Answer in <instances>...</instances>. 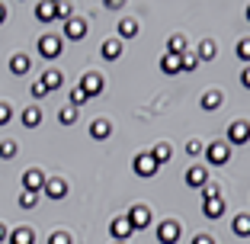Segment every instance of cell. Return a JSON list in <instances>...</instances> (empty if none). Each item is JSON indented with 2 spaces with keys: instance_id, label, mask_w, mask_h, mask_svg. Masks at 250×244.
<instances>
[{
  "instance_id": "cell-1",
  "label": "cell",
  "mask_w": 250,
  "mask_h": 244,
  "mask_svg": "<svg viewBox=\"0 0 250 244\" xmlns=\"http://www.w3.org/2000/svg\"><path fill=\"white\" fill-rule=\"evenodd\" d=\"M64 52V39L61 36H55V32H45L42 39H39V55H42V58H58V55Z\"/></svg>"
},
{
  "instance_id": "cell-2",
  "label": "cell",
  "mask_w": 250,
  "mask_h": 244,
  "mask_svg": "<svg viewBox=\"0 0 250 244\" xmlns=\"http://www.w3.org/2000/svg\"><path fill=\"white\" fill-rule=\"evenodd\" d=\"M157 167H161V164L154 161L151 151H141V155H135V161H132V170L138 174V177H154Z\"/></svg>"
},
{
  "instance_id": "cell-3",
  "label": "cell",
  "mask_w": 250,
  "mask_h": 244,
  "mask_svg": "<svg viewBox=\"0 0 250 244\" xmlns=\"http://www.w3.org/2000/svg\"><path fill=\"white\" fill-rule=\"evenodd\" d=\"M228 157H231L228 141H212V145H206V161H208V164L221 167V164H228Z\"/></svg>"
},
{
  "instance_id": "cell-4",
  "label": "cell",
  "mask_w": 250,
  "mask_h": 244,
  "mask_svg": "<svg viewBox=\"0 0 250 244\" xmlns=\"http://www.w3.org/2000/svg\"><path fill=\"white\" fill-rule=\"evenodd\" d=\"M125 219H128L132 231H145L147 225H151V209L147 206H132L128 212H125Z\"/></svg>"
},
{
  "instance_id": "cell-5",
  "label": "cell",
  "mask_w": 250,
  "mask_h": 244,
  "mask_svg": "<svg viewBox=\"0 0 250 244\" xmlns=\"http://www.w3.org/2000/svg\"><path fill=\"white\" fill-rule=\"evenodd\" d=\"M77 87H81L87 96H100L106 84H103V74H96V71H87V74L81 77V84H77Z\"/></svg>"
},
{
  "instance_id": "cell-6",
  "label": "cell",
  "mask_w": 250,
  "mask_h": 244,
  "mask_svg": "<svg viewBox=\"0 0 250 244\" xmlns=\"http://www.w3.org/2000/svg\"><path fill=\"white\" fill-rule=\"evenodd\" d=\"M250 141V126L244 119H234L228 126V145H247Z\"/></svg>"
},
{
  "instance_id": "cell-7",
  "label": "cell",
  "mask_w": 250,
  "mask_h": 244,
  "mask_svg": "<svg viewBox=\"0 0 250 244\" xmlns=\"http://www.w3.org/2000/svg\"><path fill=\"white\" fill-rule=\"evenodd\" d=\"M42 193L48 196V200H64L67 196V180L64 177H52V180H45V186H42Z\"/></svg>"
},
{
  "instance_id": "cell-8",
  "label": "cell",
  "mask_w": 250,
  "mask_h": 244,
  "mask_svg": "<svg viewBox=\"0 0 250 244\" xmlns=\"http://www.w3.org/2000/svg\"><path fill=\"white\" fill-rule=\"evenodd\" d=\"M42 186H45V174L39 167H29L22 174V190L26 193H42Z\"/></svg>"
},
{
  "instance_id": "cell-9",
  "label": "cell",
  "mask_w": 250,
  "mask_h": 244,
  "mask_svg": "<svg viewBox=\"0 0 250 244\" xmlns=\"http://www.w3.org/2000/svg\"><path fill=\"white\" fill-rule=\"evenodd\" d=\"M109 235L116 238V244H125V238H132L135 231H132V225H128V219L119 215V219H112V222H109Z\"/></svg>"
},
{
  "instance_id": "cell-10",
  "label": "cell",
  "mask_w": 250,
  "mask_h": 244,
  "mask_svg": "<svg viewBox=\"0 0 250 244\" xmlns=\"http://www.w3.org/2000/svg\"><path fill=\"white\" fill-rule=\"evenodd\" d=\"M83 36H87V20H81V16H71V20L64 22V39H71V42H81Z\"/></svg>"
},
{
  "instance_id": "cell-11",
  "label": "cell",
  "mask_w": 250,
  "mask_h": 244,
  "mask_svg": "<svg viewBox=\"0 0 250 244\" xmlns=\"http://www.w3.org/2000/svg\"><path fill=\"white\" fill-rule=\"evenodd\" d=\"M180 235H183V231H180L177 222H161V225H157V241H161V244H177Z\"/></svg>"
},
{
  "instance_id": "cell-12",
  "label": "cell",
  "mask_w": 250,
  "mask_h": 244,
  "mask_svg": "<svg viewBox=\"0 0 250 244\" xmlns=\"http://www.w3.org/2000/svg\"><path fill=\"white\" fill-rule=\"evenodd\" d=\"M186 177V186H192V190H202V186L208 183V174H206V167H202V164H196V167H189L183 174Z\"/></svg>"
},
{
  "instance_id": "cell-13",
  "label": "cell",
  "mask_w": 250,
  "mask_h": 244,
  "mask_svg": "<svg viewBox=\"0 0 250 244\" xmlns=\"http://www.w3.org/2000/svg\"><path fill=\"white\" fill-rule=\"evenodd\" d=\"M161 71L164 74H180L183 71V55H173V52L161 55Z\"/></svg>"
},
{
  "instance_id": "cell-14",
  "label": "cell",
  "mask_w": 250,
  "mask_h": 244,
  "mask_svg": "<svg viewBox=\"0 0 250 244\" xmlns=\"http://www.w3.org/2000/svg\"><path fill=\"white\" fill-rule=\"evenodd\" d=\"M109 135H112V122H109V119H93V122H90V138L106 141Z\"/></svg>"
},
{
  "instance_id": "cell-15",
  "label": "cell",
  "mask_w": 250,
  "mask_h": 244,
  "mask_svg": "<svg viewBox=\"0 0 250 244\" xmlns=\"http://www.w3.org/2000/svg\"><path fill=\"white\" fill-rule=\"evenodd\" d=\"M36 20H39V22H52V20H58V3H52V0L36 3Z\"/></svg>"
},
{
  "instance_id": "cell-16",
  "label": "cell",
  "mask_w": 250,
  "mask_h": 244,
  "mask_svg": "<svg viewBox=\"0 0 250 244\" xmlns=\"http://www.w3.org/2000/svg\"><path fill=\"white\" fill-rule=\"evenodd\" d=\"M100 55H103V61H119L122 58V42H119V39H106Z\"/></svg>"
},
{
  "instance_id": "cell-17",
  "label": "cell",
  "mask_w": 250,
  "mask_h": 244,
  "mask_svg": "<svg viewBox=\"0 0 250 244\" xmlns=\"http://www.w3.org/2000/svg\"><path fill=\"white\" fill-rule=\"evenodd\" d=\"M10 244H36V231L32 228H26V225H20V228H13L10 231V238H7Z\"/></svg>"
},
{
  "instance_id": "cell-18",
  "label": "cell",
  "mask_w": 250,
  "mask_h": 244,
  "mask_svg": "<svg viewBox=\"0 0 250 244\" xmlns=\"http://www.w3.org/2000/svg\"><path fill=\"white\" fill-rule=\"evenodd\" d=\"M202 215H206V219H221V215H225V200H202Z\"/></svg>"
},
{
  "instance_id": "cell-19",
  "label": "cell",
  "mask_w": 250,
  "mask_h": 244,
  "mask_svg": "<svg viewBox=\"0 0 250 244\" xmlns=\"http://www.w3.org/2000/svg\"><path fill=\"white\" fill-rule=\"evenodd\" d=\"M231 228H234L237 238H250V215L247 212H237L234 219H231Z\"/></svg>"
},
{
  "instance_id": "cell-20",
  "label": "cell",
  "mask_w": 250,
  "mask_h": 244,
  "mask_svg": "<svg viewBox=\"0 0 250 244\" xmlns=\"http://www.w3.org/2000/svg\"><path fill=\"white\" fill-rule=\"evenodd\" d=\"M29 67H32V58H29V55H13V58H10V71H13V74H29Z\"/></svg>"
},
{
  "instance_id": "cell-21",
  "label": "cell",
  "mask_w": 250,
  "mask_h": 244,
  "mask_svg": "<svg viewBox=\"0 0 250 244\" xmlns=\"http://www.w3.org/2000/svg\"><path fill=\"white\" fill-rule=\"evenodd\" d=\"M39 84H42V87L52 93V90H58L61 84H64V74H61V71H45V74L39 77Z\"/></svg>"
},
{
  "instance_id": "cell-22",
  "label": "cell",
  "mask_w": 250,
  "mask_h": 244,
  "mask_svg": "<svg viewBox=\"0 0 250 244\" xmlns=\"http://www.w3.org/2000/svg\"><path fill=\"white\" fill-rule=\"evenodd\" d=\"M221 100H225V96H221V90H206V93H202V110H206V112L221 110Z\"/></svg>"
},
{
  "instance_id": "cell-23",
  "label": "cell",
  "mask_w": 250,
  "mask_h": 244,
  "mask_svg": "<svg viewBox=\"0 0 250 244\" xmlns=\"http://www.w3.org/2000/svg\"><path fill=\"white\" fill-rule=\"evenodd\" d=\"M20 119H22V126H26V129H36L39 122H42V106H26Z\"/></svg>"
},
{
  "instance_id": "cell-24",
  "label": "cell",
  "mask_w": 250,
  "mask_h": 244,
  "mask_svg": "<svg viewBox=\"0 0 250 244\" xmlns=\"http://www.w3.org/2000/svg\"><path fill=\"white\" fill-rule=\"evenodd\" d=\"M199 61H212L215 55H218V45L212 42V39H202V42H199Z\"/></svg>"
},
{
  "instance_id": "cell-25",
  "label": "cell",
  "mask_w": 250,
  "mask_h": 244,
  "mask_svg": "<svg viewBox=\"0 0 250 244\" xmlns=\"http://www.w3.org/2000/svg\"><path fill=\"white\" fill-rule=\"evenodd\" d=\"M138 36V20H122L119 22V42L122 39H135Z\"/></svg>"
},
{
  "instance_id": "cell-26",
  "label": "cell",
  "mask_w": 250,
  "mask_h": 244,
  "mask_svg": "<svg viewBox=\"0 0 250 244\" xmlns=\"http://www.w3.org/2000/svg\"><path fill=\"white\" fill-rule=\"evenodd\" d=\"M77 116H81V110H74V106L67 103V106H61L58 122H61V126H74V122H77Z\"/></svg>"
},
{
  "instance_id": "cell-27",
  "label": "cell",
  "mask_w": 250,
  "mask_h": 244,
  "mask_svg": "<svg viewBox=\"0 0 250 244\" xmlns=\"http://www.w3.org/2000/svg\"><path fill=\"white\" fill-rule=\"evenodd\" d=\"M151 155H154V161H157V164H167L173 151H170V145H167V141H157L154 148H151Z\"/></svg>"
},
{
  "instance_id": "cell-28",
  "label": "cell",
  "mask_w": 250,
  "mask_h": 244,
  "mask_svg": "<svg viewBox=\"0 0 250 244\" xmlns=\"http://www.w3.org/2000/svg\"><path fill=\"white\" fill-rule=\"evenodd\" d=\"M167 52H173V55H183V52H186V36H183V32H177V36H170V42H167Z\"/></svg>"
},
{
  "instance_id": "cell-29",
  "label": "cell",
  "mask_w": 250,
  "mask_h": 244,
  "mask_svg": "<svg viewBox=\"0 0 250 244\" xmlns=\"http://www.w3.org/2000/svg\"><path fill=\"white\" fill-rule=\"evenodd\" d=\"M87 103H90V96L83 93L81 87H74L71 90V106H74V110H81V106H87Z\"/></svg>"
},
{
  "instance_id": "cell-30",
  "label": "cell",
  "mask_w": 250,
  "mask_h": 244,
  "mask_svg": "<svg viewBox=\"0 0 250 244\" xmlns=\"http://www.w3.org/2000/svg\"><path fill=\"white\" fill-rule=\"evenodd\" d=\"M20 206L22 209H36L39 206V193H26V190H22L20 193Z\"/></svg>"
},
{
  "instance_id": "cell-31",
  "label": "cell",
  "mask_w": 250,
  "mask_h": 244,
  "mask_svg": "<svg viewBox=\"0 0 250 244\" xmlns=\"http://www.w3.org/2000/svg\"><path fill=\"white\" fill-rule=\"evenodd\" d=\"M234 52H237V58H241V61H247V65H250V39H241V42L234 45Z\"/></svg>"
},
{
  "instance_id": "cell-32",
  "label": "cell",
  "mask_w": 250,
  "mask_h": 244,
  "mask_svg": "<svg viewBox=\"0 0 250 244\" xmlns=\"http://www.w3.org/2000/svg\"><path fill=\"white\" fill-rule=\"evenodd\" d=\"M13 155H16V141L13 138H3V141H0V157H7V161H10Z\"/></svg>"
},
{
  "instance_id": "cell-33",
  "label": "cell",
  "mask_w": 250,
  "mask_h": 244,
  "mask_svg": "<svg viewBox=\"0 0 250 244\" xmlns=\"http://www.w3.org/2000/svg\"><path fill=\"white\" fill-rule=\"evenodd\" d=\"M48 244H74V241H71L67 231H52V235H48Z\"/></svg>"
},
{
  "instance_id": "cell-34",
  "label": "cell",
  "mask_w": 250,
  "mask_h": 244,
  "mask_svg": "<svg viewBox=\"0 0 250 244\" xmlns=\"http://www.w3.org/2000/svg\"><path fill=\"white\" fill-rule=\"evenodd\" d=\"M196 67H199V55L183 52V71H196Z\"/></svg>"
},
{
  "instance_id": "cell-35",
  "label": "cell",
  "mask_w": 250,
  "mask_h": 244,
  "mask_svg": "<svg viewBox=\"0 0 250 244\" xmlns=\"http://www.w3.org/2000/svg\"><path fill=\"white\" fill-rule=\"evenodd\" d=\"M218 196H221L218 183H206V186H202V200H218Z\"/></svg>"
},
{
  "instance_id": "cell-36",
  "label": "cell",
  "mask_w": 250,
  "mask_h": 244,
  "mask_svg": "<svg viewBox=\"0 0 250 244\" xmlns=\"http://www.w3.org/2000/svg\"><path fill=\"white\" fill-rule=\"evenodd\" d=\"M29 93H32V100H42V96H48V90H45L39 81H32V84H29Z\"/></svg>"
},
{
  "instance_id": "cell-37",
  "label": "cell",
  "mask_w": 250,
  "mask_h": 244,
  "mask_svg": "<svg viewBox=\"0 0 250 244\" xmlns=\"http://www.w3.org/2000/svg\"><path fill=\"white\" fill-rule=\"evenodd\" d=\"M10 119H13V106H10V103H0V126H7Z\"/></svg>"
},
{
  "instance_id": "cell-38",
  "label": "cell",
  "mask_w": 250,
  "mask_h": 244,
  "mask_svg": "<svg viewBox=\"0 0 250 244\" xmlns=\"http://www.w3.org/2000/svg\"><path fill=\"white\" fill-rule=\"evenodd\" d=\"M202 151H206V148H202V141H196V138H189V141H186V155H192V157H196V155H202Z\"/></svg>"
},
{
  "instance_id": "cell-39",
  "label": "cell",
  "mask_w": 250,
  "mask_h": 244,
  "mask_svg": "<svg viewBox=\"0 0 250 244\" xmlns=\"http://www.w3.org/2000/svg\"><path fill=\"white\" fill-rule=\"evenodd\" d=\"M71 16H74V3H58V20H71Z\"/></svg>"
},
{
  "instance_id": "cell-40",
  "label": "cell",
  "mask_w": 250,
  "mask_h": 244,
  "mask_svg": "<svg viewBox=\"0 0 250 244\" xmlns=\"http://www.w3.org/2000/svg\"><path fill=\"white\" fill-rule=\"evenodd\" d=\"M192 244H215V238L212 235H196V238H192Z\"/></svg>"
},
{
  "instance_id": "cell-41",
  "label": "cell",
  "mask_w": 250,
  "mask_h": 244,
  "mask_svg": "<svg viewBox=\"0 0 250 244\" xmlns=\"http://www.w3.org/2000/svg\"><path fill=\"white\" fill-rule=\"evenodd\" d=\"M241 84H244V87H247V90H250V65H247V67H244V74H241Z\"/></svg>"
},
{
  "instance_id": "cell-42",
  "label": "cell",
  "mask_w": 250,
  "mask_h": 244,
  "mask_svg": "<svg viewBox=\"0 0 250 244\" xmlns=\"http://www.w3.org/2000/svg\"><path fill=\"white\" fill-rule=\"evenodd\" d=\"M7 238H10V231H7V225H0V244L7 241Z\"/></svg>"
},
{
  "instance_id": "cell-43",
  "label": "cell",
  "mask_w": 250,
  "mask_h": 244,
  "mask_svg": "<svg viewBox=\"0 0 250 244\" xmlns=\"http://www.w3.org/2000/svg\"><path fill=\"white\" fill-rule=\"evenodd\" d=\"M7 20V7H3V3H0V22Z\"/></svg>"
},
{
  "instance_id": "cell-44",
  "label": "cell",
  "mask_w": 250,
  "mask_h": 244,
  "mask_svg": "<svg viewBox=\"0 0 250 244\" xmlns=\"http://www.w3.org/2000/svg\"><path fill=\"white\" fill-rule=\"evenodd\" d=\"M247 20H250V7H247Z\"/></svg>"
}]
</instances>
